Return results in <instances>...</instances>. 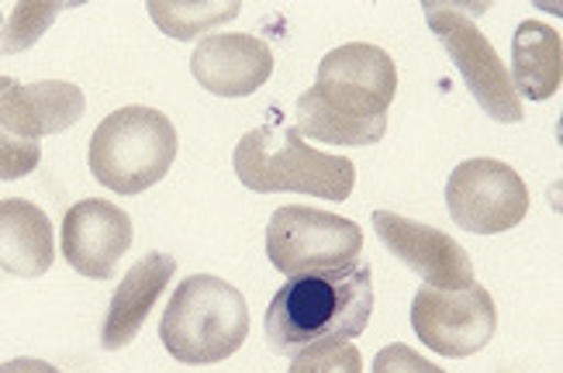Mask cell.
I'll list each match as a JSON object with an SVG mask.
<instances>
[{"instance_id": "1", "label": "cell", "mask_w": 563, "mask_h": 373, "mask_svg": "<svg viewBox=\"0 0 563 373\" xmlns=\"http://www.w3.org/2000/svg\"><path fill=\"white\" fill-rule=\"evenodd\" d=\"M395 94L398 66L380 45H339L318 63L314 87L298 97L294 132L332 145H377Z\"/></svg>"}, {"instance_id": "2", "label": "cell", "mask_w": 563, "mask_h": 373, "mask_svg": "<svg viewBox=\"0 0 563 373\" xmlns=\"http://www.w3.org/2000/svg\"><path fill=\"white\" fill-rule=\"evenodd\" d=\"M374 315V273L366 263L287 277L263 318L266 345L277 356H298L314 342H350Z\"/></svg>"}, {"instance_id": "3", "label": "cell", "mask_w": 563, "mask_h": 373, "mask_svg": "<svg viewBox=\"0 0 563 373\" xmlns=\"http://www.w3.org/2000/svg\"><path fill=\"white\" fill-rule=\"evenodd\" d=\"M250 336V308L229 281L198 273L187 277L159 318V339L177 363L208 366L239 353Z\"/></svg>"}, {"instance_id": "4", "label": "cell", "mask_w": 563, "mask_h": 373, "mask_svg": "<svg viewBox=\"0 0 563 373\" xmlns=\"http://www.w3.org/2000/svg\"><path fill=\"white\" fill-rule=\"evenodd\" d=\"M235 177L256 194L298 190L325 201H346L356 184V166L346 156L318 153L294 129H253L235 145Z\"/></svg>"}, {"instance_id": "5", "label": "cell", "mask_w": 563, "mask_h": 373, "mask_svg": "<svg viewBox=\"0 0 563 373\" xmlns=\"http://www.w3.org/2000/svg\"><path fill=\"white\" fill-rule=\"evenodd\" d=\"M177 160V124L156 108L129 105L108 114L90 139V173L114 194L156 187Z\"/></svg>"}, {"instance_id": "6", "label": "cell", "mask_w": 563, "mask_h": 373, "mask_svg": "<svg viewBox=\"0 0 563 373\" xmlns=\"http://www.w3.org/2000/svg\"><path fill=\"white\" fill-rule=\"evenodd\" d=\"M363 249V229L356 221L287 205L277 208L271 226H266V256L284 273V277H305L318 270H339L360 256Z\"/></svg>"}, {"instance_id": "7", "label": "cell", "mask_w": 563, "mask_h": 373, "mask_svg": "<svg viewBox=\"0 0 563 373\" xmlns=\"http://www.w3.org/2000/svg\"><path fill=\"white\" fill-rule=\"evenodd\" d=\"M426 21L432 35L443 42L446 56L460 69L463 84L477 97V105L487 118H495L501 124L522 121V101L516 87L508 80V69L501 56L495 53V45L487 42V35L477 29V21L467 18L460 8L450 4H426Z\"/></svg>"}, {"instance_id": "8", "label": "cell", "mask_w": 563, "mask_h": 373, "mask_svg": "<svg viewBox=\"0 0 563 373\" xmlns=\"http://www.w3.org/2000/svg\"><path fill=\"white\" fill-rule=\"evenodd\" d=\"M446 208L460 229L501 235L529 215V187L501 160H467L446 180Z\"/></svg>"}, {"instance_id": "9", "label": "cell", "mask_w": 563, "mask_h": 373, "mask_svg": "<svg viewBox=\"0 0 563 373\" xmlns=\"http://www.w3.org/2000/svg\"><path fill=\"white\" fill-rule=\"evenodd\" d=\"M411 329L432 353H443L453 360L474 356L498 332L495 297L477 281L463 290L426 287L411 301Z\"/></svg>"}, {"instance_id": "10", "label": "cell", "mask_w": 563, "mask_h": 373, "mask_svg": "<svg viewBox=\"0 0 563 373\" xmlns=\"http://www.w3.org/2000/svg\"><path fill=\"white\" fill-rule=\"evenodd\" d=\"M374 229L387 253L401 260L411 273H419L429 287L463 290L474 284V263L467 249L446 232L395 211H374Z\"/></svg>"}, {"instance_id": "11", "label": "cell", "mask_w": 563, "mask_h": 373, "mask_svg": "<svg viewBox=\"0 0 563 373\" xmlns=\"http://www.w3.org/2000/svg\"><path fill=\"white\" fill-rule=\"evenodd\" d=\"M132 218L101 197L73 205L63 218V256L90 281H111L121 256L132 249Z\"/></svg>"}, {"instance_id": "12", "label": "cell", "mask_w": 563, "mask_h": 373, "mask_svg": "<svg viewBox=\"0 0 563 373\" xmlns=\"http://www.w3.org/2000/svg\"><path fill=\"white\" fill-rule=\"evenodd\" d=\"M87 111V97L77 84L38 80L18 84L0 77V129L14 142H38L42 135H59L73 129Z\"/></svg>"}, {"instance_id": "13", "label": "cell", "mask_w": 563, "mask_h": 373, "mask_svg": "<svg viewBox=\"0 0 563 373\" xmlns=\"http://www.w3.org/2000/svg\"><path fill=\"white\" fill-rule=\"evenodd\" d=\"M190 73L214 97H250L271 80L274 53L256 35H208L194 48Z\"/></svg>"}, {"instance_id": "14", "label": "cell", "mask_w": 563, "mask_h": 373, "mask_svg": "<svg viewBox=\"0 0 563 373\" xmlns=\"http://www.w3.org/2000/svg\"><path fill=\"white\" fill-rule=\"evenodd\" d=\"M177 273V260L166 253H145L139 263H132V270L121 277L111 305H108V318L101 329V342L104 350H125V345L142 332L145 318L156 308L159 294L169 287V277Z\"/></svg>"}, {"instance_id": "15", "label": "cell", "mask_w": 563, "mask_h": 373, "mask_svg": "<svg viewBox=\"0 0 563 373\" xmlns=\"http://www.w3.org/2000/svg\"><path fill=\"white\" fill-rule=\"evenodd\" d=\"M56 263V239L53 221L42 208L24 197L0 201V270L11 277L35 281Z\"/></svg>"}, {"instance_id": "16", "label": "cell", "mask_w": 563, "mask_h": 373, "mask_svg": "<svg viewBox=\"0 0 563 373\" xmlns=\"http://www.w3.org/2000/svg\"><path fill=\"white\" fill-rule=\"evenodd\" d=\"M516 94L529 101H550L563 84V39L547 21H522L511 39V73ZM519 97V101H522Z\"/></svg>"}, {"instance_id": "17", "label": "cell", "mask_w": 563, "mask_h": 373, "mask_svg": "<svg viewBox=\"0 0 563 373\" xmlns=\"http://www.w3.org/2000/svg\"><path fill=\"white\" fill-rule=\"evenodd\" d=\"M242 4H180V0H153L150 14L156 21V29L166 32L169 39L190 42L201 32H211L218 24H225L232 18H239Z\"/></svg>"}, {"instance_id": "18", "label": "cell", "mask_w": 563, "mask_h": 373, "mask_svg": "<svg viewBox=\"0 0 563 373\" xmlns=\"http://www.w3.org/2000/svg\"><path fill=\"white\" fill-rule=\"evenodd\" d=\"M59 11L63 4H56V0H48V4L21 0L14 14L4 21V32H0V56H14V53H24V48H32L45 35L48 24L56 21Z\"/></svg>"}, {"instance_id": "19", "label": "cell", "mask_w": 563, "mask_h": 373, "mask_svg": "<svg viewBox=\"0 0 563 373\" xmlns=\"http://www.w3.org/2000/svg\"><path fill=\"white\" fill-rule=\"evenodd\" d=\"M287 373H363V356L350 342H314L294 356Z\"/></svg>"}, {"instance_id": "20", "label": "cell", "mask_w": 563, "mask_h": 373, "mask_svg": "<svg viewBox=\"0 0 563 373\" xmlns=\"http://www.w3.org/2000/svg\"><path fill=\"white\" fill-rule=\"evenodd\" d=\"M42 163V145L38 142H14L4 129H0V180H21Z\"/></svg>"}, {"instance_id": "21", "label": "cell", "mask_w": 563, "mask_h": 373, "mask_svg": "<svg viewBox=\"0 0 563 373\" xmlns=\"http://www.w3.org/2000/svg\"><path fill=\"white\" fill-rule=\"evenodd\" d=\"M374 373H446V370H439L435 363L419 356V353L411 350V345L390 342V345H384V350L377 353Z\"/></svg>"}, {"instance_id": "22", "label": "cell", "mask_w": 563, "mask_h": 373, "mask_svg": "<svg viewBox=\"0 0 563 373\" xmlns=\"http://www.w3.org/2000/svg\"><path fill=\"white\" fill-rule=\"evenodd\" d=\"M0 373H59L53 363L45 360H32V356H18V360H8L0 366Z\"/></svg>"}, {"instance_id": "23", "label": "cell", "mask_w": 563, "mask_h": 373, "mask_svg": "<svg viewBox=\"0 0 563 373\" xmlns=\"http://www.w3.org/2000/svg\"><path fill=\"white\" fill-rule=\"evenodd\" d=\"M0 21H4V14H0Z\"/></svg>"}]
</instances>
